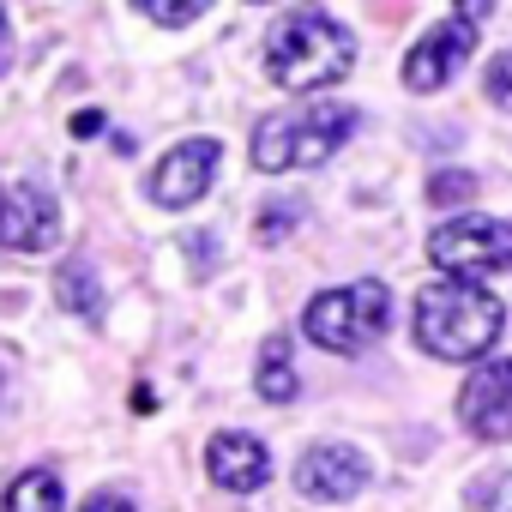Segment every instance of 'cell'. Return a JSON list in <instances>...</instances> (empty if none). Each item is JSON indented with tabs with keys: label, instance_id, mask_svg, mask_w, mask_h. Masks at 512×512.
<instances>
[{
	"label": "cell",
	"instance_id": "24",
	"mask_svg": "<svg viewBox=\"0 0 512 512\" xmlns=\"http://www.w3.org/2000/svg\"><path fill=\"white\" fill-rule=\"evenodd\" d=\"M253 7H266V0H253Z\"/></svg>",
	"mask_w": 512,
	"mask_h": 512
},
{
	"label": "cell",
	"instance_id": "1",
	"mask_svg": "<svg viewBox=\"0 0 512 512\" xmlns=\"http://www.w3.org/2000/svg\"><path fill=\"white\" fill-rule=\"evenodd\" d=\"M356 67V37L326 13V7H296L272 25L266 37V73L284 91H326Z\"/></svg>",
	"mask_w": 512,
	"mask_h": 512
},
{
	"label": "cell",
	"instance_id": "3",
	"mask_svg": "<svg viewBox=\"0 0 512 512\" xmlns=\"http://www.w3.org/2000/svg\"><path fill=\"white\" fill-rule=\"evenodd\" d=\"M356 133V109L344 103H308V109H284L253 127V169L284 175V169H320L326 157H338V145Z\"/></svg>",
	"mask_w": 512,
	"mask_h": 512
},
{
	"label": "cell",
	"instance_id": "16",
	"mask_svg": "<svg viewBox=\"0 0 512 512\" xmlns=\"http://www.w3.org/2000/svg\"><path fill=\"white\" fill-rule=\"evenodd\" d=\"M133 7L151 19V25H169V31H181V25H193L211 0H133Z\"/></svg>",
	"mask_w": 512,
	"mask_h": 512
},
{
	"label": "cell",
	"instance_id": "13",
	"mask_svg": "<svg viewBox=\"0 0 512 512\" xmlns=\"http://www.w3.org/2000/svg\"><path fill=\"white\" fill-rule=\"evenodd\" d=\"M55 296H61V308H67V314H85V320H97V314H103V284H97L91 260H67V266L55 272Z\"/></svg>",
	"mask_w": 512,
	"mask_h": 512
},
{
	"label": "cell",
	"instance_id": "4",
	"mask_svg": "<svg viewBox=\"0 0 512 512\" xmlns=\"http://www.w3.org/2000/svg\"><path fill=\"white\" fill-rule=\"evenodd\" d=\"M392 326V290L380 278H362V284H344V290H320L302 314V332L332 350V356H362L368 344H380Z\"/></svg>",
	"mask_w": 512,
	"mask_h": 512
},
{
	"label": "cell",
	"instance_id": "7",
	"mask_svg": "<svg viewBox=\"0 0 512 512\" xmlns=\"http://www.w3.org/2000/svg\"><path fill=\"white\" fill-rule=\"evenodd\" d=\"M217 163H223V145H217V139H181V145L163 151V163L151 169L145 187H151V199H157L163 211H187V205H199V199L211 193Z\"/></svg>",
	"mask_w": 512,
	"mask_h": 512
},
{
	"label": "cell",
	"instance_id": "6",
	"mask_svg": "<svg viewBox=\"0 0 512 512\" xmlns=\"http://www.w3.org/2000/svg\"><path fill=\"white\" fill-rule=\"evenodd\" d=\"M428 260L452 278L512 272V223L506 217H452L428 235Z\"/></svg>",
	"mask_w": 512,
	"mask_h": 512
},
{
	"label": "cell",
	"instance_id": "8",
	"mask_svg": "<svg viewBox=\"0 0 512 512\" xmlns=\"http://www.w3.org/2000/svg\"><path fill=\"white\" fill-rule=\"evenodd\" d=\"M55 241H61V205H55L49 187H31V181L0 187V247L43 253Z\"/></svg>",
	"mask_w": 512,
	"mask_h": 512
},
{
	"label": "cell",
	"instance_id": "22",
	"mask_svg": "<svg viewBox=\"0 0 512 512\" xmlns=\"http://www.w3.org/2000/svg\"><path fill=\"white\" fill-rule=\"evenodd\" d=\"M133 410H139V416H151V410H157V392H151V386H139V392H133Z\"/></svg>",
	"mask_w": 512,
	"mask_h": 512
},
{
	"label": "cell",
	"instance_id": "11",
	"mask_svg": "<svg viewBox=\"0 0 512 512\" xmlns=\"http://www.w3.org/2000/svg\"><path fill=\"white\" fill-rule=\"evenodd\" d=\"M296 488L308 500H356L368 488V458L356 446H314L302 464H296Z\"/></svg>",
	"mask_w": 512,
	"mask_h": 512
},
{
	"label": "cell",
	"instance_id": "15",
	"mask_svg": "<svg viewBox=\"0 0 512 512\" xmlns=\"http://www.w3.org/2000/svg\"><path fill=\"white\" fill-rule=\"evenodd\" d=\"M476 187H482V181H476L470 169H434V175H428V199H434L440 211H464V205L476 199Z\"/></svg>",
	"mask_w": 512,
	"mask_h": 512
},
{
	"label": "cell",
	"instance_id": "19",
	"mask_svg": "<svg viewBox=\"0 0 512 512\" xmlns=\"http://www.w3.org/2000/svg\"><path fill=\"white\" fill-rule=\"evenodd\" d=\"M67 127H73V139H97V133H103V109H79Z\"/></svg>",
	"mask_w": 512,
	"mask_h": 512
},
{
	"label": "cell",
	"instance_id": "18",
	"mask_svg": "<svg viewBox=\"0 0 512 512\" xmlns=\"http://www.w3.org/2000/svg\"><path fill=\"white\" fill-rule=\"evenodd\" d=\"M302 223V205L296 199H284V205H266V217H260V241H278L284 229H296Z\"/></svg>",
	"mask_w": 512,
	"mask_h": 512
},
{
	"label": "cell",
	"instance_id": "14",
	"mask_svg": "<svg viewBox=\"0 0 512 512\" xmlns=\"http://www.w3.org/2000/svg\"><path fill=\"white\" fill-rule=\"evenodd\" d=\"M0 512H61V476L49 470V464H37V470H25L13 488H7V500H0Z\"/></svg>",
	"mask_w": 512,
	"mask_h": 512
},
{
	"label": "cell",
	"instance_id": "2",
	"mask_svg": "<svg viewBox=\"0 0 512 512\" xmlns=\"http://www.w3.org/2000/svg\"><path fill=\"white\" fill-rule=\"evenodd\" d=\"M506 332V308L500 296H488L482 284L470 278H452V284H428L416 296V344L440 362H476L500 344Z\"/></svg>",
	"mask_w": 512,
	"mask_h": 512
},
{
	"label": "cell",
	"instance_id": "17",
	"mask_svg": "<svg viewBox=\"0 0 512 512\" xmlns=\"http://www.w3.org/2000/svg\"><path fill=\"white\" fill-rule=\"evenodd\" d=\"M482 91H488V103H494L500 115H512V49L488 61V73H482Z\"/></svg>",
	"mask_w": 512,
	"mask_h": 512
},
{
	"label": "cell",
	"instance_id": "12",
	"mask_svg": "<svg viewBox=\"0 0 512 512\" xmlns=\"http://www.w3.org/2000/svg\"><path fill=\"white\" fill-rule=\"evenodd\" d=\"M253 392L266 404H290L296 398V362H290V338L272 332L266 350H260V368H253Z\"/></svg>",
	"mask_w": 512,
	"mask_h": 512
},
{
	"label": "cell",
	"instance_id": "10",
	"mask_svg": "<svg viewBox=\"0 0 512 512\" xmlns=\"http://www.w3.org/2000/svg\"><path fill=\"white\" fill-rule=\"evenodd\" d=\"M205 470H211L217 488H229V494H253V488H266V482H272V452H266L260 434L223 428V434H211V446H205Z\"/></svg>",
	"mask_w": 512,
	"mask_h": 512
},
{
	"label": "cell",
	"instance_id": "20",
	"mask_svg": "<svg viewBox=\"0 0 512 512\" xmlns=\"http://www.w3.org/2000/svg\"><path fill=\"white\" fill-rule=\"evenodd\" d=\"M482 506H488V512H512V476H500V482H494V494H488Z\"/></svg>",
	"mask_w": 512,
	"mask_h": 512
},
{
	"label": "cell",
	"instance_id": "9",
	"mask_svg": "<svg viewBox=\"0 0 512 512\" xmlns=\"http://www.w3.org/2000/svg\"><path fill=\"white\" fill-rule=\"evenodd\" d=\"M458 416L476 440H506L512 434V356L470 368V380L458 392Z\"/></svg>",
	"mask_w": 512,
	"mask_h": 512
},
{
	"label": "cell",
	"instance_id": "23",
	"mask_svg": "<svg viewBox=\"0 0 512 512\" xmlns=\"http://www.w3.org/2000/svg\"><path fill=\"white\" fill-rule=\"evenodd\" d=\"M0 73H7V7H0Z\"/></svg>",
	"mask_w": 512,
	"mask_h": 512
},
{
	"label": "cell",
	"instance_id": "21",
	"mask_svg": "<svg viewBox=\"0 0 512 512\" xmlns=\"http://www.w3.org/2000/svg\"><path fill=\"white\" fill-rule=\"evenodd\" d=\"M79 512H133V506H127V500H115V494H97V500H85Z\"/></svg>",
	"mask_w": 512,
	"mask_h": 512
},
{
	"label": "cell",
	"instance_id": "5",
	"mask_svg": "<svg viewBox=\"0 0 512 512\" xmlns=\"http://www.w3.org/2000/svg\"><path fill=\"white\" fill-rule=\"evenodd\" d=\"M488 13H494V0H452V13H446V19H440V25H434L410 55H404V91L428 97V91L452 85V79H458V67L476 55Z\"/></svg>",
	"mask_w": 512,
	"mask_h": 512
}]
</instances>
